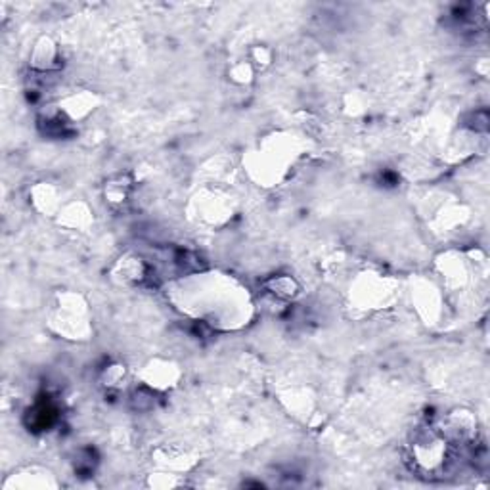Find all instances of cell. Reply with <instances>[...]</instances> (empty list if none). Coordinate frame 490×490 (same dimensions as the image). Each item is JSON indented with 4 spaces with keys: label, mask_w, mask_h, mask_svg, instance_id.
Returning <instances> with one entry per match:
<instances>
[{
    "label": "cell",
    "mask_w": 490,
    "mask_h": 490,
    "mask_svg": "<svg viewBox=\"0 0 490 490\" xmlns=\"http://www.w3.org/2000/svg\"><path fill=\"white\" fill-rule=\"evenodd\" d=\"M58 60V46L52 38L48 36H41L33 46V54H31V65L38 69V71H48L52 69L54 63Z\"/></svg>",
    "instance_id": "6da1fadb"
},
{
    "label": "cell",
    "mask_w": 490,
    "mask_h": 490,
    "mask_svg": "<svg viewBox=\"0 0 490 490\" xmlns=\"http://www.w3.org/2000/svg\"><path fill=\"white\" fill-rule=\"evenodd\" d=\"M270 289L274 291V293L278 295V297H285V299H289V297H293L295 293H297V284H295L293 278L289 276H278L274 278L272 282H270Z\"/></svg>",
    "instance_id": "7a4b0ae2"
}]
</instances>
